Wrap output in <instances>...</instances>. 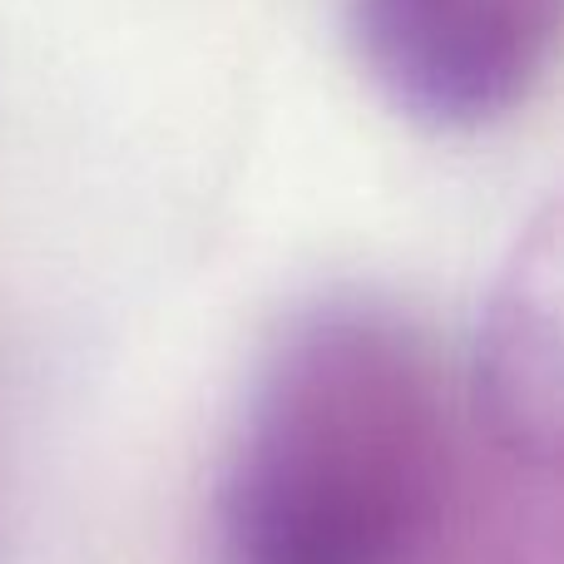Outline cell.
Here are the masks:
<instances>
[{
  "label": "cell",
  "instance_id": "obj_1",
  "mask_svg": "<svg viewBox=\"0 0 564 564\" xmlns=\"http://www.w3.org/2000/svg\"><path fill=\"white\" fill-rule=\"evenodd\" d=\"M451 516L436 347L371 297L297 312L248 391L214 500V564H426Z\"/></svg>",
  "mask_w": 564,
  "mask_h": 564
},
{
  "label": "cell",
  "instance_id": "obj_2",
  "mask_svg": "<svg viewBox=\"0 0 564 564\" xmlns=\"http://www.w3.org/2000/svg\"><path fill=\"white\" fill-rule=\"evenodd\" d=\"M564 0H347L361 69L397 115L470 134L516 115L545 79Z\"/></svg>",
  "mask_w": 564,
  "mask_h": 564
},
{
  "label": "cell",
  "instance_id": "obj_3",
  "mask_svg": "<svg viewBox=\"0 0 564 564\" xmlns=\"http://www.w3.org/2000/svg\"><path fill=\"white\" fill-rule=\"evenodd\" d=\"M560 204H545L490 288L470 367L476 421L490 436V456L530 476H555L560 466Z\"/></svg>",
  "mask_w": 564,
  "mask_h": 564
},
{
  "label": "cell",
  "instance_id": "obj_4",
  "mask_svg": "<svg viewBox=\"0 0 564 564\" xmlns=\"http://www.w3.org/2000/svg\"><path fill=\"white\" fill-rule=\"evenodd\" d=\"M500 466V460H496ZM496 506H486L460 535L451 564H560V510H555V476L500 466Z\"/></svg>",
  "mask_w": 564,
  "mask_h": 564
}]
</instances>
